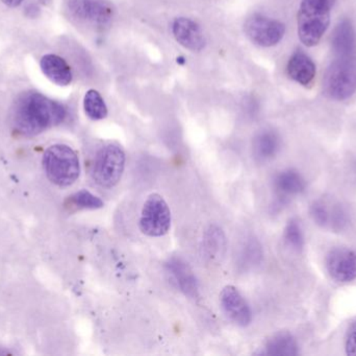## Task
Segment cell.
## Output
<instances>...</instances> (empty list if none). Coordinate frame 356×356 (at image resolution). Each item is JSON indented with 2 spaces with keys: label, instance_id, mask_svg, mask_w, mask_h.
<instances>
[{
  "label": "cell",
  "instance_id": "1",
  "mask_svg": "<svg viewBox=\"0 0 356 356\" xmlns=\"http://www.w3.org/2000/svg\"><path fill=\"white\" fill-rule=\"evenodd\" d=\"M66 110L58 102L38 92H25L17 98L13 109V123L21 135L35 136L60 125Z\"/></svg>",
  "mask_w": 356,
  "mask_h": 356
},
{
  "label": "cell",
  "instance_id": "2",
  "mask_svg": "<svg viewBox=\"0 0 356 356\" xmlns=\"http://www.w3.org/2000/svg\"><path fill=\"white\" fill-rule=\"evenodd\" d=\"M334 0H302L298 12V37L309 47L317 45L327 31Z\"/></svg>",
  "mask_w": 356,
  "mask_h": 356
},
{
  "label": "cell",
  "instance_id": "3",
  "mask_svg": "<svg viewBox=\"0 0 356 356\" xmlns=\"http://www.w3.org/2000/svg\"><path fill=\"white\" fill-rule=\"evenodd\" d=\"M43 164L48 179L60 187L74 184L81 173L79 156L65 144H54L48 148L44 154Z\"/></svg>",
  "mask_w": 356,
  "mask_h": 356
},
{
  "label": "cell",
  "instance_id": "4",
  "mask_svg": "<svg viewBox=\"0 0 356 356\" xmlns=\"http://www.w3.org/2000/svg\"><path fill=\"white\" fill-rule=\"evenodd\" d=\"M328 98L345 100L356 92V56H338L328 67L323 81Z\"/></svg>",
  "mask_w": 356,
  "mask_h": 356
},
{
  "label": "cell",
  "instance_id": "5",
  "mask_svg": "<svg viewBox=\"0 0 356 356\" xmlns=\"http://www.w3.org/2000/svg\"><path fill=\"white\" fill-rule=\"evenodd\" d=\"M125 153L118 144L102 146L94 159V180L98 185L112 188L120 182L125 169Z\"/></svg>",
  "mask_w": 356,
  "mask_h": 356
},
{
  "label": "cell",
  "instance_id": "6",
  "mask_svg": "<svg viewBox=\"0 0 356 356\" xmlns=\"http://www.w3.org/2000/svg\"><path fill=\"white\" fill-rule=\"evenodd\" d=\"M140 230L150 238L166 235L171 228V210L161 194H152L144 203L140 217Z\"/></svg>",
  "mask_w": 356,
  "mask_h": 356
},
{
  "label": "cell",
  "instance_id": "7",
  "mask_svg": "<svg viewBox=\"0 0 356 356\" xmlns=\"http://www.w3.org/2000/svg\"><path fill=\"white\" fill-rule=\"evenodd\" d=\"M245 33L257 45L271 47L282 41L286 26L276 19L254 15L245 23Z\"/></svg>",
  "mask_w": 356,
  "mask_h": 356
},
{
  "label": "cell",
  "instance_id": "8",
  "mask_svg": "<svg viewBox=\"0 0 356 356\" xmlns=\"http://www.w3.org/2000/svg\"><path fill=\"white\" fill-rule=\"evenodd\" d=\"M326 269L334 281L348 284L356 279V252L348 248H334L326 256Z\"/></svg>",
  "mask_w": 356,
  "mask_h": 356
},
{
  "label": "cell",
  "instance_id": "9",
  "mask_svg": "<svg viewBox=\"0 0 356 356\" xmlns=\"http://www.w3.org/2000/svg\"><path fill=\"white\" fill-rule=\"evenodd\" d=\"M68 8L73 17L93 24H108L114 15L112 6L106 0H69Z\"/></svg>",
  "mask_w": 356,
  "mask_h": 356
},
{
  "label": "cell",
  "instance_id": "10",
  "mask_svg": "<svg viewBox=\"0 0 356 356\" xmlns=\"http://www.w3.org/2000/svg\"><path fill=\"white\" fill-rule=\"evenodd\" d=\"M220 303L225 315L236 325L246 327L252 321V313L238 288L227 286L220 294Z\"/></svg>",
  "mask_w": 356,
  "mask_h": 356
},
{
  "label": "cell",
  "instance_id": "11",
  "mask_svg": "<svg viewBox=\"0 0 356 356\" xmlns=\"http://www.w3.org/2000/svg\"><path fill=\"white\" fill-rule=\"evenodd\" d=\"M173 35L180 45L192 52H200L204 48L205 38L202 29L195 21L179 17L173 22Z\"/></svg>",
  "mask_w": 356,
  "mask_h": 356
},
{
  "label": "cell",
  "instance_id": "12",
  "mask_svg": "<svg viewBox=\"0 0 356 356\" xmlns=\"http://www.w3.org/2000/svg\"><path fill=\"white\" fill-rule=\"evenodd\" d=\"M166 267L177 282L178 288L186 296L193 299L198 297L199 288L196 277L186 261L180 258H171L167 263Z\"/></svg>",
  "mask_w": 356,
  "mask_h": 356
},
{
  "label": "cell",
  "instance_id": "13",
  "mask_svg": "<svg viewBox=\"0 0 356 356\" xmlns=\"http://www.w3.org/2000/svg\"><path fill=\"white\" fill-rule=\"evenodd\" d=\"M286 72L293 81L307 87L315 79L316 65L307 54L297 52L289 60Z\"/></svg>",
  "mask_w": 356,
  "mask_h": 356
},
{
  "label": "cell",
  "instance_id": "14",
  "mask_svg": "<svg viewBox=\"0 0 356 356\" xmlns=\"http://www.w3.org/2000/svg\"><path fill=\"white\" fill-rule=\"evenodd\" d=\"M42 72L58 86H67L72 82V71L66 61L56 54H45L40 62Z\"/></svg>",
  "mask_w": 356,
  "mask_h": 356
},
{
  "label": "cell",
  "instance_id": "15",
  "mask_svg": "<svg viewBox=\"0 0 356 356\" xmlns=\"http://www.w3.org/2000/svg\"><path fill=\"white\" fill-rule=\"evenodd\" d=\"M332 48L338 56H355L356 35L355 26L348 19H343L334 29Z\"/></svg>",
  "mask_w": 356,
  "mask_h": 356
},
{
  "label": "cell",
  "instance_id": "16",
  "mask_svg": "<svg viewBox=\"0 0 356 356\" xmlns=\"http://www.w3.org/2000/svg\"><path fill=\"white\" fill-rule=\"evenodd\" d=\"M274 187L282 196H296L305 192L307 184L298 171L294 169H286L276 175L274 179Z\"/></svg>",
  "mask_w": 356,
  "mask_h": 356
},
{
  "label": "cell",
  "instance_id": "17",
  "mask_svg": "<svg viewBox=\"0 0 356 356\" xmlns=\"http://www.w3.org/2000/svg\"><path fill=\"white\" fill-rule=\"evenodd\" d=\"M280 146V137L275 132L264 131L255 138L253 150L259 160H269L277 154Z\"/></svg>",
  "mask_w": 356,
  "mask_h": 356
},
{
  "label": "cell",
  "instance_id": "18",
  "mask_svg": "<svg viewBox=\"0 0 356 356\" xmlns=\"http://www.w3.org/2000/svg\"><path fill=\"white\" fill-rule=\"evenodd\" d=\"M266 355L294 356L298 355V345L288 332L275 334L266 345Z\"/></svg>",
  "mask_w": 356,
  "mask_h": 356
},
{
  "label": "cell",
  "instance_id": "19",
  "mask_svg": "<svg viewBox=\"0 0 356 356\" xmlns=\"http://www.w3.org/2000/svg\"><path fill=\"white\" fill-rule=\"evenodd\" d=\"M225 236L220 228L211 226L204 236V250L207 257L213 261H219L225 251Z\"/></svg>",
  "mask_w": 356,
  "mask_h": 356
},
{
  "label": "cell",
  "instance_id": "20",
  "mask_svg": "<svg viewBox=\"0 0 356 356\" xmlns=\"http://www.w3.org/2000/svg\"><path fill=\"white\" fill-rule=\"evenodd\" d=\"M83 109L87 116L92 121H102L108 115V107L97 90L91 89L86 93Z\"/></svg>",
  "mask_w": 356,
  "mask_h": 356
},
{
  "label": "cell",
  "instance_id": "21",
  "mask_svg": "<svg viewBox=\"0 0 356 356\" xmlns=\"http://www.w3.org/2000/svg\"><path fill=\"white\" fill-rule=\"evenodd\" d=\"M284 238L291 248L296 251L302 250L303 246H305V238H303L302 230H301L298 222L295 219L289 222L286 231H284Z\"/></svg>",
  "mask_w": 356,
  "mask_h": 356
},
{
  "label": "cell",
  "instance_id": "22",
  "mask_svg": "<svg viewBox=\"0 0 356 356\" xmlns=\"http://www.w3.org/2000/svg\"><path fill=\"white\" fill-rule=\"evenodd\" d=\"M71 200H72L73 204L79 207V208L99 209L104 207V202H102V199L86 189L73 194Z\"/></svg>",
  "mask_w": 356,
  "mask_h": 356
},
{
  "label": "cell",
  "instance_id": "23",
  "mask_svg": "<svg viewBox=\"0 0 356 356\" xmlns=\"http://www.w3.org/2000/svg\"><path fill=\"white\" fill-rule=\"evenodd\" d=\"M312 217L316 224L319 226H326L330 222V213L326 209L325 205L321 203H315L311 209Z\"/></svg>",
  "mask_w": 356,
  "mask_h": 356
},
{
  "label": "cell",
  "instance_id": "24",
  "mask_svg": "<svg viewBox=\"0 0 356 356\" xmlns=\"http://www.w3.org/2000/svg\"><path fill=\"white\" fill-rule=\"evenodd\" d=\"M345 350L349 356H356V321L351 324L347 334L346 343H345Z\"/></svg>",
  "mask_w": 356,
  "mask_h": 356
},
{
  "label": "cell",
  "instance_id": "25",
  "mask_svg": "<svg viewBox=\"0 0 356 356\" xmlns=\"http://www.w3.org/2000/svg\"><path fill=\"white\" fill-rule=\"evenodd\" d=\"M1 1L10 8H16V6H20L24 0H1Z\"/></svg>",
  "mask_w": 356,
  "mask_h": 356
}]
</instances>
